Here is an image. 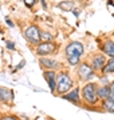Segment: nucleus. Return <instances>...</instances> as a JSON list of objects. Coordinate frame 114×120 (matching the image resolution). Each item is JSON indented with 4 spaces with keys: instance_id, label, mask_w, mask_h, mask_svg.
<instances>
[{
    "instance_id": "obj_8",
    "label": "nucleus",
    "mask_w": 114,
    "mask_h": 120,
    "mask_svg": "<svg viewBox=\"0 0 114 120\" xmlns=\"http://www.w3.org/2000/svg\"><path fill=\"white\" fill-rule=\"evenodd\" d=\"M79 90L78 88H74V90L71 91V92H69L67 95H63V99H66V100H69V101H73V103L75 104H79Z\"/></svg>"
},
{
    "instance_id": "obj_13",
    "label": "nucleus",
    "mask_w": 114,
    "mask_h": 120,
    "mask_svg": "<svg viewBox=\"0 0 114 120\" xmlns=\"http://www.w3.org/2000/svg\"><path fill=\"white\" fill-rule=\"evenodd\" d=\"M109 95H110V88L109 87H101V88L98 90V98L106 100V99H109Z\"/></svg>"
},
{
    "instance_id": "obj_6",
    "label": "nucleus",
    "mask_w": 114,
    "mask_h": 120,
    "mask_svg": "<svg viewBox=\"0 0 114 120\" xmlns=\"http://www.w3.org/2000/svg\"><path fill=\"white\" fill-rule=\"evenodd\" d=\"M78 73H79V77L82 79V80H87L90 77L94 75V71L90 65L87 64H81L78 68Z\"/></svg>"
},
{
    "instance_id": "obj_14",
    "label": "nucleus",
    "mask_w": 114,
    "mask_h": 120,
    "mask_svg": "<svg viewBox=\"0 0 114 120\" xmlns=\"http://www.w3.org/2000/svg\"><path fill=\"white\" fill-rule=\"evenodd\" d=\"M103 108L109 112H114V100H111L110 98L103 100Z\"/></svg>"
},
{
    "instance_id": "obj_19",
    "label": "nucleus",
    "mask_w": 114,
    "mask_h": 120,
    "mask_svg": "<svg viewBox=\"0 0 114 120\" xmlns=\"http://www.w3.org/2000/svg\"><path fill=\"white\" fill-rule=\"evenodd\" d=\"M35 3H36V0H24V4H26L27 7H32Z\"/></svg>"
},
{
    "instance_id": "obj_10",
    "label": "nucleus",
    "mask_w": 114,
    "mask_h": 120,
    "mask_svg": "<svg viewBox=\"0 0 114 120\" xmlns=\"http://www.w3.org/2000/svg\"><path fill=\"white\" fill-rule=\"evenodd\" d=\"M103 52H105L106 55L111 56V57H114V41H111V40H107L105 44H103Z\"/></svg>"
},
{
    "instance_id": "obj_12",
    "label": "nucleus",
    "mask_w": 114,
    "mask_h": 120,
    "mask_svg": "<svg viewBox=\"0 0 114 120\" xmlns=\"http://www.w3.org/2000/svg\"><path fill=\"white\" fill-rule=\"evenodd\" d=\"M12 99V91L0 87V101H7Z\"/></svg>"
},
{
    "instance_id": "obj_11",
    "label": "nucleus",
    "mask_w": 114,
    "mask_h": 120,
    "mask_svg": "<svg viewBox=\"0 0 114 120\" xmlns=\"http://www.w3.org/2000/svg\"><path fill=\"white\" fill-rule=\"evenodd\" d=\"M40 65H42L43 68L54 69L58 65V63L55 61V60H50V59H46V57H42V59H40Z\"/></svg>"
},
{
    "instance_id": "obj_22",
    "label": "nucleus",
    "mask_w": 114,
    "mask_h": 120,
    "mask_svg": "<svg viewBox=\"0 0 114 120\" xmlns=\"http://www.w3.org/2000/svg\"><path fill=\"white\" fill-rule=\"evenodd\" d=\"M5 22H7V24H8L9 27H13V23L11 22V20H9V19H7V20H5Z\"/></svg>"
},
{
    "instance_id": "obj_15",
    "label": "nucleus",
    "mask_w": 114,
    "mask_h": 120,
    "mask_svg": "<svg viewBox=\"0 0 114 120\" xmlns=\"http://www.w3.org/2000/svg\"><path fill=\"white\" fill-rule=\"evenodd\" d=\"M110 72H114V57H111L103 67V73H110Z\"/></svg>"
},
{
    "instance_id": "obj_4",
    "label": "nucleus",
    "mask_w": 114,
    "mask_h": 120,
    "mask_svg": "<svg viewBox=\"0 0 114 120\" xmlns=\"http://www.w3.org/2000/svg\"><path fill=\"white\" fill-rule=\"evenodd\" d=\"M24 36H26V39L32 44H38L40 41V31L36 26L27 27L26 31H24Z\"/></svg>"
},
{
    "instance_id": "obj_23",
    "label": "nucleus",
    "mask_w": 114,
    "mask_h": 120,
    "mask_svg": "<svg viewBox=\"0 0 114 120\" xmlns=\"http://www.w3.org/2000/svg\"><path fill=\"white\" fill-rule=\"evenodd\" d=\"M48 120H53V119H48Z\"/></svg>"
},
{
    "instance_id": "obj_20",
    "label": "nucleus",
    "mask_w": 114,
    "mask_h": 120,
    "mask_svg": "<svg viewBox=\"0 0 114 120\" xmlns=\"http://www.w3.org/2000/svg\"><path fill=\"white\" fill-rule=\"evenodd\" d=\"M0 120H18V119L13 117V116H4V117H1Z\"/></svg>"
},
{
    "instance_id": "obj_9",
    "label": "nucleus",
    "mask_w": 114,
    "mask_h": 120,
    "mask_svg": "<svg viewBox=\"0 0 114 120\" xmlns=\"http://www.w3.org/2000/svg\"><path fill=\"white\" fill-rule=\"evenodd\" d=\"M105 56L102 55H97L93 57V67H94V69H101L103 68V65H105Z\"/></svg>"
},
{
    "instance_id": "obj_17",
    "label": "nucleus",
    "mask_w": 114,
    "mask_h": 120,
    "mask_svg": "<svg viewBox=\"0 0 114 120\" xmlns=\"http://www.w3.org/2000/svg\"><path fill=\"white\" fill-rule=\"evenodd\" d=\"M71 5H73V3H71V1H69V3H62V4H59V7H62L65 11H70Z\"/></svg>"
},
{
    "instance_id": "obj_21",
    "label": "nucleus",
    "mask_w": 114,
    "mask_h": 120,
    "mask_svg": "<svg viewBox=\"0 0 114 120\" xmlns=\"http://www.w3.org/2000/svg\"><path fill=\"white\" fill-rule=\"evenodd\" d=\"M7 48H9V49H13V48H15V45H13V43H7Z\"/></svg>"
},
{
    "instance_id": "obj_18",
    "label": "nucleus",
    "mask_w": 114,
    "mask_h": 120,
    "mask_svg": "<svg viewBox=\"0 0 114 120\" xmlns=\"http://www.w3.org/2000/svg\"><path fill=\"white\" fill-rule=\"evenodd\" d=\"M109 88H110V95H109V98L111 99V100H114V82L111 83V86H110Z\"/></svg>"
},
{
    "instance_id": "obj_5",
    "label": "nucleus",
    "mask_w": 114,
    "mask_h": 120,
    "mask_svg": "<svg viewBox=\"0 0 114 120\" xmlns=\"http://www.w3.org/2000/svg\"><path fill=\"white\" fill-rule=\"evenodd\" d=\"M55 51V44L48 41V43H42L40 45H38L36 48V53L40 56H44V55H50Z\"/></svg>"
},
{
    "instance_id": "obj_1",
    "label": "nucleus",
    "mask_w": 114,
    "mask_h": 120,
    "mask_svg": "<svg viewBox=\"0 0 114 120\" xmlns=\"http://www.w3.org/2000/svg\"><path fill=\"white\" fill-rule=\"evenodd\" d=\"M83 53V45L79 43V41H74L70 43L66 47V56L67 60L71 65H75L79 61V57Z\"/></svg>"
},
{
    "instance_id": "obj_16",
    "label": "nucleus",
    "mask_w": 114,
    "mask_h": 120,
    "mask_svg": "<svg viewBox=\"0 0 114 120\" xmlns=\"http://www.w3.org/2000/svg\"><path fill=\"white\" fill-rule=\"evenodd\" d=\"M51 39H53L51 34H48V32H44V31H40V41L48 43V41H50Z\"/></svg>"
},
{
    "instance_id": "obj_3",
    "label": "nucleus",
    "mask_w": 114,
    "mask_h": 120,
    "mask_svg": "<svg viewBox=\"0 0 114 120\" xmlns=\"http://www.w3.org/2000/svg\"><path fill=\"white\" fill-rule=\"evenodd\" d=\"M83 99L89 104H95L98 100V90H97L95 84L89 83L83 87Z\"/></svg>"
},
{
    "instance_id": "obj_7",
    "label": "nucleus",
    "mask_w": 114,
    "mask_h": 120,
    "mask_svg": "<svg viewBox=\"0 0 114 120\" xmlns=\"http://www.w3.org/2000/svg\"><path fill=\"white\" fill-rule=\"evenodd\" d=\"M43 75H44V79L47 80L51 92H54L55 88H57V75H55V72L54 71H46Z\"/></svg>"
},
{
    "instance_id": "obj_2",
    "label": "nucleus",
    "mask_w": 114,
    "mask_h": 120,
    "mask_svg": "<svg viewBox=\"0 0 114 120\" xmlns=\"http://www.w3.org/2000/svg\"><path fill=\"white\" fill-rule=\"evenodd\" d=\"M71 87H73V80L70 79V76L65 72L59 73L57 77V92L58 94L59 95L65 94V92H67L70 90Z\"/></svg>"
}]
</instances>
